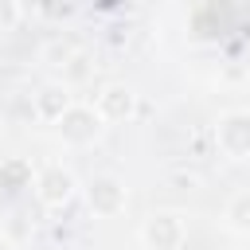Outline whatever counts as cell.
Masks as SVG:
<instances>
[{
    "label": "cell",
    "instance_id": "1",
    "mask_svg": "<svg viewBox=\"0 0 250 250\" xmlns=\"http://www.w3.org/2000/svg\"><path fill=\"white\" fill-rule=\"evenodd\" d=\"M211 141L227 160H250V109L219 113L215 129H211Z\"/></svg>",
    "mask_w": 250,
    "mask_h": 250
},
{
    "label": "cell",
    "instance_id": "2",
    "mask_svg": "<svg viewBox=\"0 0 250 250\" xmlns=\"http://www.w3.org/2000/svg\"><path fill=\"white\" fill-rule=\"evenodd\" d=\"M141 246L145 250H184L188 242V223L180 211H152L145 223H141Z\"/></svg>",
    "mask_w": 250,
    "mask_h": 250
},
{
    "label": "cell",
    "instance_id": "3",
    "mask_svg": "<svg viewBox=\"0 0 250 250\" xmlns=\"http://www.w3.org/2000/svg\"><path fill=\"white\" fill-rule=\"evenodd\" d=\"M31 188H35V199H39L47 211H62V207H70V199L78 195V180H74V172L62 168V164L39 168L35 180H31Z\"/></svg>",
    "mask_w": 250,
    "mask_h": 250
},
{
    "label": "cell",
    "instance_id": "4",
    "mask_svg": "<svg viewBox=\"0 0 250 250\" xmlns=\"http://www.w3.org/2000/svg\"><path fill=\"white\" fill-rule=\"evenodd\" d=\"M82 191H86V207H90L94 219H117V215L125 211V203H129V188H125V180L113 176V172L94 176Z\"/></svg>",
    "mask_w": 250,
    "mask_h": 250
},
{
    "label": "cell",
    "instance_id": "5",
    "mask_svg": "<svg viewBox=\"0 0 250 250\" xmlns=\"http://www.w3.org/2000/svg\"><path fill=\"white\" fill-rule=\"evenodd\" d=\"M55 129H59V137L66 141V145H74V148H86V145H94L98 137H102V129H105V117L94 109V105H82V102H74L59 121H55Z\"/></svg>",
    "mask_w": 250,
    "mask_h": 250
},
{
    "label": "cell",
    "instance_id": "6",
    "mask_svg": "<svg viewBox=\"0 0 250 250\" xmlns=\"http://www.w3.org/2000/svg\"><path fill=\"white\" fill-rule=\"evenodd\" d=\"M70 105H74V98H70V86L66 82H47V86H39L31 94V113L43 125H55Z\"/></svg>",
    "mask_w": 250,
    "mask_h": 250
},
{
    "label": "cell",
    "instance_id": "7",
    "mask_svg": "<svg viewBox=\"0 0 250 250\" xmlns=\"http://www.w3.org/2000/svg\"><path fill=\"white\" fill-rule=\"evenodd\" d=\"M94 109H98L105 121H129V117L137 113V90L125 86V82H109V86L98 90Z\"/></svg>",
    "mask_w": 250,
    "mask_h": 250
},
{
    "label": "cell",
    "instance_id": "8",
    "mask_svg": "<svg viewBox=\"0 0 250 250\" xmlns=\"http://www.w3.org/2000/svg\"><path fill=\"white\" fill-rule=\"evenodd\" d=\"M223 223L234 230V234H250V188L246 191H234L223 207Z\"/></svg>",
    "mask_w": 250,
    "mask_h": 250
},
{
    "label": "cell",
    "instance_id": "9",
    "mask_svg": "<svg viewBox=\"0 0 250 250\" xmlns=\"http://www.w3.org/2000/svg\"><path fill=\"white\" fill-rule=\"evenodd\" d=\"M90 78H94V55L74 51V55L62 62V82H66V86H82V82H90Z\"/></svg>",
    "mask_w": 250,
    "mask_h": 250
},
{
    "label": "cell",
    "instance_id": "10",
    "mask_svg": "<svg viewBox=\"0 0 250 250\" xmlns=\"http://www.w3.org/2000/svg\"><path fill=\"white\" fill-rule=\"evenodd\" d=\"M0 188H8V191L31 188V168H27L23 160H8V164H0Z\"/></svg>",
    "mask_w": 250,
    "mask_h": 250
},
{
    "label": "cell",
    "instance_id": "11",
    "mask_svg": "<svg viewBox=\"0 0 250 250\" xmlns=\"http://www.w3.org/2000/svg\"><path fill=\"white\" fill-rule=\"evenodd\" d=\"M35 12L43 20H51V23H62V20H70L78 12V0H35Z\"/></svg>",
    "mask_w": 250,
    "mask_h": 250
},
{
    "label": "cell",
    "instance_id": "12",
    "mask_svg": "<svg viewBox=\"0 0 250 250\" xmlns=\"http://www.w3.org/2000/svg\"><path fill=\"white\" fill-rule=\"evenodd\" d=\"M20 23V4L16 0H0V35H8Z\"/></svg>",
    "mask_w": 250,
    "mask_h": 250
},
{
    "label": "cell",
    "instance_id": "13",
    "mask_svg": "<svg viewBox=\"0 0 250 250\" xmlns=\"http://www.w3.org/2000/svg\"><path fill=\"white\" fill-rule=\"evenodd\" d=\"M168 184L180 188V191H195L199 188V176L195 172H168Z\"/></svg>",
    "mask_w": 250,
    "mask_h": 250
},
{
    "label": "cell",
    "instance_id": "14",
    "mask_svg": "<svg viewBox=\"0 0 250 250\" xmlns=\"http://www.w3.org/2000/svg\"><path fill=\"white\" fill-rule=\"evenodd\" d=\"M43 55H47V59H55L51 66H62V62H66V59L74 55V47H66V43H51V47H47Z\"/></svg>",
    "mask_w": 250,
    "mask_h": 250
},
{
    "label": "cell",
    "instance_id": "15",
    "mask_svg": "<svg viewBox=\"0 0 250 250\" xmlns=\"http://www.w3.org/2000/svg\"><path fill=\"white\" fill-rule=\"evenodd\" d=\"M0 250H16V242H12V238H4V234H0Z\"/></svg>",
    "mask_w": 250,
    "mask_h": 250
}]
</instances>
